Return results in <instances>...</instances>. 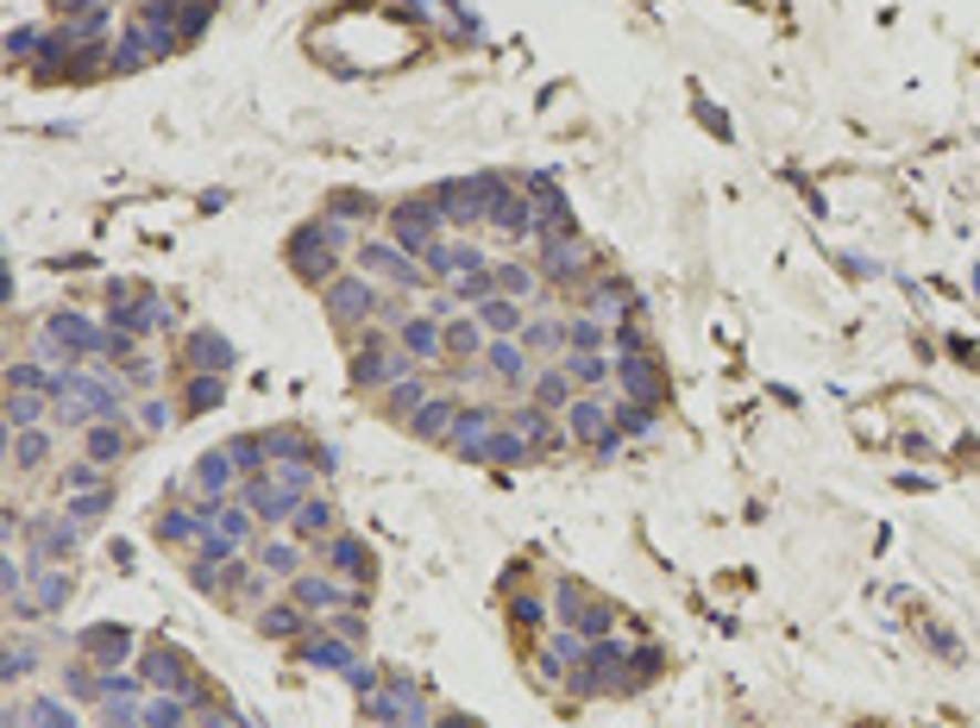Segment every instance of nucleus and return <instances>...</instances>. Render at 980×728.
I'll use <instances>...</instances> for the list:
<instances>
[{
	"mask_svg": "<svg viewBox=\"0 0 980 728\" xmlns=\"http://www.w3.org/2000/svg\"><path fill=\"white\" fill-rule=\"evenodd\" d=\"M396 345H403L415 364L447 358V321H440V314H403V321H396Z\"/></svg>",
	"mask_w": 980,
	"mask_h": 728,
	"instance_id": "5",
	"label": "nucleus"
},
{
	"mask_svg": "<svg viewBox=\"0 0 980 728\" xmlns=\"http://www.w3.org/2000/svg\"><path fill=\"white\" fill-rule=\"evenodd\" d=\"M170 422H177V403H170V396H145V403H138V427H145V434H164Z\"/></svg>",
	"mask_w": 980,
	"mask_h": 728,
	"instance_id": "32",
	"label": "nucleus"
},
{
	"mask_svg": "<svg viewBox=\"0 0 980 728\" xmlns=\"http://www.w3.org/2000/svg\"><path fill=\"white\" fill-rule=\"evenodd\" d=\"M208 403H220V377H196L189 384V408H208Z\"/></svg>",
	"mask_w": 980,
	"mask_h": 728,
	"instance_id": "36",
	"label": "nucleus"
},
{
	"mask_svg": "<svg viewBox=\"0 0 980 728\" xmlns=\"http://www.w3.org/2000/svg\"><path fill=\"white\" fill-rule=\"evenodd\" d=\"M208 728H239V722H233V716H220V722H215V716H208Z\"/></svg>",
	"mask_w": 980,
	"mask_h": 728,
	"instance_id": "37",
	"label": "nucleus"
},
{
	"mask_svg": "<svg viewBox=\"0 0 980 728\" xmlns=\"http://www.w3.org/2000/svg\"><path fill=\"white\" fill-rule=\"evenodd\" d=\"M321 559H327V572H334V578H346V584H358V578H372V553H365V540H353V534H327Z\"/></svg>",
	"mask_w": 980,
	"mask_h": 728,
	"instance_id": "9",
	"label": "nucleus"
},
{
	"mask_svg": "<svg viewBox=\"0 0 980 728\" xmlns=\"http://www.w3.org/2000/svg\"><path fill=\"white\" fill-rule=\"evenodd\" d=\"M321 302H327V314H334L340 326H353L358 314H377L384 295H377V283L365 277V270H353V277H334V283L321 289Z\"/></svg>",
	"mask_w": 980,
	"mask_h": 728,
	"instance_id": "2",
	"label": "nucleus"
},
{
	"mask_svg": "<svg viewBox=\"0 0 980 728\" xmlns=\"http://www.w3.org/2000/svg\"><path fill=\"white\" fill-rule=\"evenodd\" d=\"M258 572L264 578H302V540H264V547H258Z\"/></svg>",
	"mask_w": 980,
	"mask_h": 728,
	"instance_id": "17",
	"label": "nucleus"
},
{
	"mask_svg": "<svg viewBox=\"0 0 980 728\" xmlns=\"http://www.w3.org/2000/svg\"><path fill=\"white\" fill-rule=\"evenodd\" d=\"M189 697H170V690H152V697H145V704H138V722L145 728H183L189 722Z\"/></svg>",
	"mask_w": 980,
	"mask_h": 728,
	"instance_id": "15",
	"label": "nucleus"
},
{
	"mask_svg": "<svg viewBox=\"0 0 980 728\" xmlns=\"http://www.w3.org/2000/svg\"><path fill=\"white\" fill-rule=\"evenodd\" d=\"M484 371L497 377V384L522 389V384H529V345H522V340H490L484 345Z\"/></svg>",
	"mask_w": 980,
	"mask_h": 728,
	"instance_id": "10",
	"label": "nucleus"
},
{
	"mask_svg": "<svg viewBox=\"0 0 980 728\" xmlns=\"http://www.w3.org/2000/svg\"><path fill=\"white\" fill-rule=\"evenodd\" d=\"M82 653H88V666L114 672L119 659L133 653V634H126V628H88V634H82Z\"/></svg>",
	"mask_w": 980,
	"mask_h": 728,
	"instance_id": "13",
	"label": "nucleus"
},
{
	"mask_svg": "<svg viewBox=\"0 0 980 728\" xmlns=\"http://www.w3.org/2000/svg\"><path fill=\"white\" fill-rule=\"evenodd\" d=\"M490 333L478 321H447V358H484Z\"/></svg>",
	"mask_w": 980,
	"mask_h": 728,
	"instance_id": "22",
	"label": "nucleus"
},
{
	"mask_svg": "<svg viewBox=\"0 0 980 728\" xmlns=\"http://www.w3.org/2000/svg\"><path fill=\"white\" fill-rule=\"evenodd\" d=\"M302 622H309V615H302V603H264V615H258V628L271 634V641H290V634H302Z\"/></svg>",
	"mask_w": 980,
	"mask_h": 728,
	"instance_id": "21",
	"label": "nucleus"
},
{
	"mask_svg": "<svg viewBox=\"0 0 980 728\" xmlns=\"http://www.w3.org/2000/svg\"><path fill=\"white\" fill-rule=\"evenodd\" d=\"M566 434L578 446H609V440H616V415H609L597 396H572V403H566Z\"/></svg>",
	"mask_w": 980,
	"mask_h": 728,
	"instance_id": "6",
	"label": "nucleus"
},
{
	"mask_svg": "<svg viewBox=\"0 0 980 728\" xmlns=\"http://www.w3.org/2000/svg\"><path fill=\"white\" fill-rule=\"evenodd\" d=\"M63 490H107V465L95 459H76L70 471H63Z\"/></svg>",
	"mask_w": 980,
	"mask_h": 728,
	"instance_id": "33",
	"label": "nucleus"
},
{
	"mask_svg": "<svg viewBox=\"0 0 980 728\" xmlns=\"http://www.w3.org/2000/svg\"><path fill=\"white\" fill-rule=\"evenodd\" d=\"M290 596L302 610H346V603H353V584H346V578L302 572V578H290Z\"/></svg>",
	"mask_w": 980,
	"mask_h": 728,
	"instance_id": "7",
	"label": "nucleus"
},
{
	"mask_svg": "<svg viewBox=\"0 0 980 728\" xmlns=\"http://www.w3.org/2000/svg\"><path fill=\"white\" fill-rule=\"evenodd\" d=\"M138 678H145L152 690H170V697H189V704H201L196 672H189V653H183V647H164V641H152V647L138 653Z\"/></svg>",
	"mask_w": 980,
	"mask_h": 728,
	"instance_id": "1",
	"label": "nucleus"
},
{
	"mask_svg": "<svg viewBox=\"0 0 980 728\" xmlns=\"http://www.w3.org/2000/svg\"><path fill=\"white\" fill-rule=\"evenodd\" d=\"M119 453H126V434H119L114 422H88V427H82V459H95V465H114Z\"/></svg>",
	"mask_w": 980,
	"mask_h": 728,
	"instance_id": "19",
	"label": "nucleus"
},
{
	"mask_svg": "<svg viewBox=\"0 0 980 728\" xmlns=\"http://www.w3.org/2000/svg\"><path fill=\"white\" fill-rule=\"evenodd\" d=\"M25 728H76V716L58 697H39V704H25Z\"/></svg>",
	"mask_w": 980,
	"mask_h": 728,
	"instance_id": "30",
	"label": "nucleus"
},
{
	"mask_svg": "<svg viewBox=\"0 0 980 728\" xmlns=\"http://www.w3.org/2000/svg\"><path fill=\"white\" fill-rule=\"evenodd\" d=\"M459 415H466V408L447 403V396H440V403H421L415 408V434H421V440H452V434H459Z\"/></svg>",
	"mask_w": 980,
	"mask_h": 728,
	"instance_id": "14",
	"label": "nucleus"
},
{
	"mask_svg": "<svg viewBox=\"0 0 980 728\" xmlns=\"http://www.w3.org/2000/svg\"><path fill=\"white\" fill-rule=\"evenodd\" d=\"M572 389H578V384H572L566 371H541V377H534V403H541V408H566Z\"/></svg>",
	"mask_w": 980,
	"mask_h": 728,
	"instance_id": "29",
	"label": "nucleus"
},
{
	"mask_svg": "<svg viewBox=\"0 0 980 728\" xmlns=\"http://www.w3.org/2000/svg\"><path fill=\"white\" fill-rule=\"evenodd\" d=\"M233 478H239V465L227 459V453H201L196 471H189V490H196V497H227Z\"/></svg>",
	"mask_w": 980,
	"mask_h": 728,
	"instance_id": "12",
	"label": "nucleus"
},
{
	"mask_svg": "<svg viewBox=\"0 0 980 728\" xmlns=\"http://www.w3.org/2000/svg\"><path fill=\"white\" fill-rule=\"evenodd\" d=\"M609 371H616V364H609L604 352H572V358H566V377H572L578 389H585V396H591V389H604Z\"/></svg>",
	"mask_w": 980,
	"mask_h": 728,
	"instance_id": "20",
	"label": "nucleus"
},
{
	"mask_svg": "<svg viewBox=\"0 0 980 728\" xmlns=\"http://www.w3.org/2000/svg\"><path fill=\"white\" fill-rule=\"evenodd\" d=\"M510 427H515V434H522L529 446H560V440H566V434H560V427L548 422V408H541V403H534V408H522V415H515Z\"/></svg>",
	"mask_w": 980,
	"mask_h": 728,
	"instance_id": "24",
	"label": "nucleus"
},
{
	"mask_svg": "<svg viewBox=\"0 0 980 728\" xmlns=\"http://www.w3.org/2000/svg\"><path fill=\"white\" fill-rule=\"evenodd\" d=\"M25 540H32L39 553H70V547H76V528H63V521H32Z\"/></svg>",
	"mask_w": 980,
	"mask_h": 728,
	"instance_id": "27",
	"label": "nucleus"
},
{
	"mask_svg": "<svg viewBox=\"0 0 980 728\" xmlns=\"http://www.w3.org/2000/svg\"><path fill=\"white\" fill-rule=\"evenodd\" d=\"M353 264L365 270V277H384V283H396V289L421 283V277H415V258H409L403 246H396V239H365Z\"/></svg>",
	"mask_w": 980,
	"mask_h": 728,
	"instance_id": "3",
	"label": "nucleus"
},
{
	"mask_svg": "<svg viewBox=\"0 0 980 728\" xmlns=\"http://www.w3.org/2000/svg\"><path fill=\"white\" fill-rule=\"evenodd\" d=\"M497 289H503V295H515V302H534V295H541V270H529V264H497Z\"/></svg>",
	"mask_w": 980,
	"mask_h": 728,
	"instance_id": "25",
	"label": "nucleus"
},
{
	"mask_svg": "<svg viewBox=\"0 0 980 728\" xmlns=\"http://www.w3.org/2000/svg\"><path fill=\"white\" fill-rule=\"evenodd\" d=\"M585 659H591V666H623V653H616V647H591ZM572 685H578V690H609L616 678H609V672H572Z\"/></svg>",
	"mask_w": 980,
	"mask_h": 728,
	"instance_id": "28",
	"label": "nucleus"
},
{
	"mask_svg": "<svg viewBox=\"0 0 980 728\" xmlns=\"http://www.w3.org/2000/svg\"><path fill=\"white\" fill-rule=\"evenodd\" d=\"M566 345L572 352H597V345H604V321H566Z\"/></svg>",
	"mask_w": 980,
	"mask_h": 728,
	"instance_id": "34",
	"label": "nucleus"
},
{
	"mask_svg": "<svg viewBox=\"0 0 980 728\" xmlns=\"http://www.w3.org/2000/svg\"><path fill=\"white\" fill-rule=\"evenodd\" d=\"M421 389H428V384H421V377H409V384H396V389H384V403H390V408H396V415H403V408H421Z\"/></svg>",
	"mask_w": 980,
	"mask_h": 728,
	"instance_id": "35",
	"label": "nucleus"
},
{
	"mask_svg": "<svg viewBox=\"0 0 980 728\" xmlns=\"http://www.w3.org/2000/svg\"><path fill=\"white\" fill-rule=\"evenodd\" d=\"M616 377H623V389H628V396H635L642 408L660 403V377H654V358H623V364H616Z\"/></svg>",
	"mask_w": 980,
	"mask_h": 728,
	"instance_id": "18",
	"label": "nucleus"
},
{
	"mask_svg": "<svg viewBox=\"0 0 980 728\" xmlns=\"http://www.w3.org/2000/svg\"><path fill=\"white\" fill-rule=\"evenodd\" d=\"M44 459H51V434H39V427L13 434V465H20V471H39Z\"/></svg>",
	"mask_w": 980,
	"mask_h": 728,
	"instance_id": "26",
	"label": "nucleus"
},
{
	"mask_svg": "<svg viewBox=\"0 0 980 728\" xmlns=\"http://www.w3.org/2000/svg\"><path fill=\"white\" fill-rule=\"evenodd\" d=\"M290 528H295V540H327L334 534V502L327 497H302V509L290 516Z\"/></svg>",
	"mask_w": 980,
	"mask_h": 728,
	"instance_id": "16",
	"label": "nucleus"
},
{
	"mask_svg": "<svg viewBox=\"0 0 980 728\" xmlns=\"http://www.w3.org/2000/svg\"><path fill=\"white\" fill-rule=\"evenodd\" d=\"M63 596H70V578L58 572V565H32V591H25V603H20V615H51V610H63Z\"/></svg>",
	"mask_w": 980,
	"mask_h": 728,
	"instance_id": "11",
	"label": "nucleus"
},
{
	"mask_svg": "<svg viewBox=\"0 0 980 728\" xmlns=\"http://www.w3.org/2000/svg\"><path fill=\"white\" fill-rule=\"evenodd\" d=\"M44 422V396L39 389H7V427L13 434H25V427Z\"/></svg>",
	"mask_w": 980,
	"mask_h": 728,
	"instance_id": "23",
	"label": "nucleus"
},
{
	"mask_svg": "<svg viewBox=\"0 0 980 728\" xmlns=\"http://www.w3.org/2000/svg\"><path fill=\"white\" fill-rule=\"evenodd\" d=\"M390 232H396V246L409 251H421V258H428L434 246H440V214L428 208V201H403V208L390 214Z\"/></svg>",
	"mask_w": 980,
	"mask_h": 728,
	"instance_id": "4",
	"label": "nucleus"
},
{
	"mask_svg": "<svg viewBox=\"0 0 980 728\" xmlns=\"http://www.w3.org/2000/svg\"><path fill=\"white\" fill-rule=\"evenodd\" d=\"M522 345H529V352H553V345H566V321H548V314L529 321V326H522Z\"/></svg>",
	"mask_w": 980,
	"mask_h": 728,
	"instance_id": "31",
	"label": "nucleus"
},
{
	"mask_svg": "<svg viewBox=\"0 0 980 728\" xmlns=\"http://www.w3.org/2000/svg\"><path fill=\"white\" fill-rule=\"evenodd\" d=\"M478 326H484L490 340H522V326H529V302H515V295H490V302H478Z\"/></svg>",
	"mask_w": 980,
	"mask_h": 728,
	"instance_id": "8",
	"label": "nucleus"
}]
</instances>
